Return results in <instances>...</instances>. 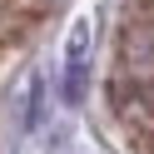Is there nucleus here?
<instances>
[{
  "instance_id": "7ed1b4c3",
  "label": "nucleus",
  "mask_w": 154,
  "mask_h": 154,
  "mask_svg": "<svg viewBox=\"0 0 154 154\" xmlns=\"http://www.w3.org/2000/svg\"><path fill=\"white\" fill-rule=\"evenodd\" d=\"M114 104L129 119H154V80H124L114 85Z\"/></svg>"
},
{
  "instance_id": "f257e3e1",
  "label": "nucleus",
  "mask_w": 154,
  "mask_h": 154,
  "mask_svg": "<svg viewBox=\"0 0 154 154\" xmlns=\"http://www.w3.org/2000/svg\"><path fill=\"white\" fill-rule=\"evenodd\" d=\"M119 60L129 80H154V20H134L119 40Z\"/></svg>"
},
{
  "instance_id": "f03ea898",
  "label": "nucleus",
  "mask_w": 154,
  "mask_h": 154,
  "mask_svg": "<svg viewBox=\"0 0 154 154\" xmlns=\"http://www.w3.org/2000/svg\"><path fill=\"white\" fill-rule=\"evenodd\" d=\"M85 70H90V25H75L70 30V45H65V100H80L85 94Z\"/></svg>"
},
{
  "instance_id": "20e7f679",
  "label": "nucleus",
  "mask_w": 154,
  "mask_h": 154,
  "mask_svg": "<svg viewBox=\"0 0 154 154\" xmlns=\"http://www.w3.org/2000/svg\"><path fill=\"white\" fill-rule=\"evenodd\" d=\"M139 149H144V154H154V129H144V134H139Z\"/></svg>"
}]
</instances>
